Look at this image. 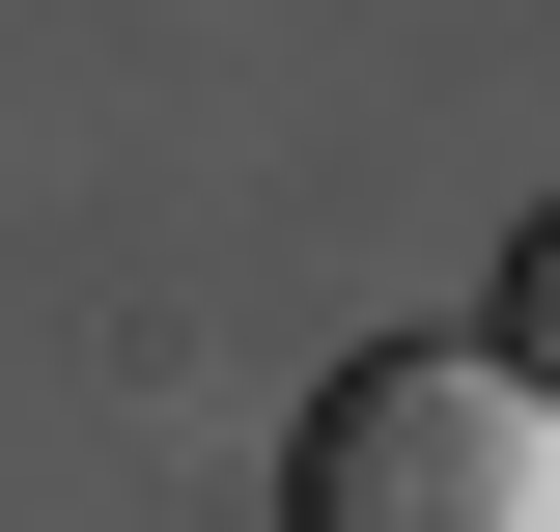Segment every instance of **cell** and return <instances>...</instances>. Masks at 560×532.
Wrapping results in <instances>:
<instances>
[{"mask_svg":"<svg viewBox=\"0 0 560 532\" xmlns=\"http://www.w3.org/2000/svg\"><path fill=\"white\" fill-rule=\"evenodd\" d=\"M280 532H560V420L477 336H364L308 393V449H280Z\"/></svg>","mask_w":560,"mask_h":532,"instance_id":"obj_1","label":"cell"},{"mask_svg":"<svg viewBox=\"0 0 560 532\" xmlns=\"http://www.w3.org/2000/svg\"><path fill=\"white\" fill-rule=\"evenodd\" d=\"M477 365H504V393L560 420V224H533V253H504V336H477Z\"/></svg>","mask_w":560,"mask_h":532,"instance_id":"obj_2","label":"cell"}]
</instances>
